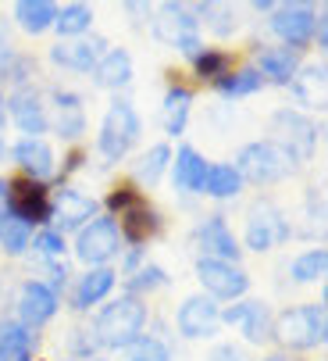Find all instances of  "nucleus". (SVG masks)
I'll use <instances>...</instances> for the list:
<instances>
[{"instance_id":"72a5a7b5","label":"nucleus","mask_w":328,"mask_h":361,"mask_svg":"<svg viewBox=\"0 0 328 361\" xmlns=\"http://www.w3.org/2000/svg\"><path fill=\"white\" fill-rule=\"evenodd\" d=\"M93 25H96V8H93V4H82V0L58 4V18H53V36H58V39L89 36Z\"/></svg>"},{"instance_id":"2f4dec72","label":"nucleus","mask_w":328,"mask_h":361,"mask_svg":"<svg viewBox=\"0 0 328 361\" xmlns=\"http://www.w3.org/2000/svg\"><path fill=\"white\" fill-rule=\"evenodd\" d=\"M210 90H214L217 97H222V100H246V97L264 93L267 86H264L260 72H257L250 61H236L222 79H214V82H210Z\"/></svg>"},{"instance_id":"9d476101","label":"nucleus","mask_w":328,"mask_h":361,"mask_svg":"<svg viewBox=\"0 0 328 361\" xmlns=\"http://www.w3.org/2000/svg\"><path fill=\"white\" fill-rule=\"evenodd\" d=\"M314 22H317V4H310V0H286V4H275V11L264 18L271 43L289 47L296 54H307L314 47Z\"/></svg>"},{"instance_id":"bb28decb","label":"nucleus","mask_w":328,"mask_h":361,"mask_svg":"<svg viewBox=\"0 0 328 361\" xmlns=\"http://www.w3.org/2000/svg\"><path fill=\"white\" fill-rule=\"evenodd\" d=\"M189 11L200 22V32L217 39V47L239 36V29H243V8L229 4V0H196V4H189Z\"/></svg>"},{"instance_id":"6ab92c4d","label":"nucleus","mask_w":328,"mask_h":361,"mask_svg":"<svg viewBox=\"0 0 328 361\" xmlns=\"http://www.w3.org/2000/svg\"><path fill=\"white\" fill-rule=\"evenodd\" d=\"M8 161L15 169V176L32 179V183H53L58 179V147L46 136H18L11 140Z\"/></svg>"},{"instance_id":"473e14b6","label":"nucleus","mask_w":328,"mask_h":361,"mask_svg":"<svg viewBox=\"0 0 328 361\" xmlns=\"http://www.w3.org/2000/svg\"><path fill=\"white\" fill-rule=\"evenodd\" d=\"M243 190H246V183L239 179V172L232 169V161H210L207 165L200 197H207L214 204H232V200L243 197Z\"/></svg>"},{"instance_id":"a19ab883","label":"nucleus","mask_w":328,"mask_h":361,"mask_svg":"<svg viewBox=\"0 0 328 361\" xmlns=\"http://www.w3.org/2000/svg\"><path fill=\"white\" fill-rule=\"evenodd\" d=\"M96 354H100V347H96V336H93V329H89L86 319L65 329V357H72V361H93Z\"/></svg>"},{"instance_id":"09e8293b","label":"nucleus","mask_w":328,"mask_h":361,"mask_svg":"<svg viewBox=\"0 0 328 361\" xmlns=\"http://www.w3.org/2000/svg\"><path fill=\"white\" fill-rule=\"evenodd\" d=\"M253 361H310V357H303V354H289V350H279V347H267L260 357H253Z\"/></svg>"},{"instance_id":"e433bc0d","label":"nucleus","mask_w":328,"mask_h":361,"mask_svg":"<svg viewBox=\"0 0 328 361\" xmlns=\"http://www.w3.org/2000/svg\"><path fill=\"white\" fill-rule=\"evenodd\" d=\"M236 61H239V58H236V50L217 47V43H203V50L189 61V68H193L196 82H214V79H222Z\"/></svg>"},{"instance_id":"37998d69","label":"nucleus","mask_w":328,"mask_h":361,"mask_svg":"<svg viewBox=\"0 0 328 361\" xmlns=\"http://www.w3.org/2000/svg\"><path fill=\"white\" fill-rule=\"evenodd\" d=\"M39 272H43L39 279L65 300V293H68V286H72V279H75V272H72V257H61V262H43Z\"/></svg>"},{"instance_id":"ddd939ff","label":"nucleus","mask_w":328,"mask_h":361,"mask_svg":"<svg viewBox=\"0 0 328 361\" xmlns=\"http://www.w3.org/2000/svg\"><path fill=\"white\" fill-rule=\"evenodd\" d=\"M271 322H275V307L264 297L222 304V329H232L243 347H271Z\"/></svg>"},{"instance_id":"c9c22d12","label":"nucleus","mask_w":328,"mask_h":361,"mask_svg":"<svg viewBox=\"0 0 328 361\" xmlns=\"http://www.w3.org/2000/svg\"><path fill=\"white\" fill-rule=\"evenodd\" d=\"M118 286H122V293H132V297H139V300H150L153 293H160V290L172 286V272L164 269L160 262H153V257H150V262H146L139 272H132V276L122 279Z\"/></svg>"},{"instance_id":"412c9836","label":"nucleus","mask_w":328,"mask_h":361,"mask_svg":"<svg viewBox=\"0 0 328 361\" xmlns=\"http://www.w3.org/2000/svg\"><path fill=\"white\" fill-rule=\"evenodd\" d=\"M107 47L111 43L100 32H89V36H79V39H53L46 47V61L61 72H72V75H89Z\"/></svg>"},{"instance_id":"4468645a","label":"nucleus","mask_w":328,"mask_h":361,"mask_svg":"<svg viewBox=\"0 0 328 361\" xmlns=\"http://www.w3.org/2000/svg\"><path fill=\"white\" fill-rule=\"evenodd\" d=\"M61 307H65V300L53 293L39 276L18 279V286H15V293H11V315H15L22 326H29L32 333L46 329L53 319L61 315Z\"/></svg>"},{"instance_id":"864d4df0","label":"nucleus","mask_w":328,"mask_h":361,"mask_svg":"<svg viewBox=\"0 0 328 361\" xmlns=\"http://www.w3.org/2000/svg\"><path fill=\"white\" fill-rule=\"evenodd\" d=\"M93 361H111V357H107V354H96V357H93Z\"/></svg>"},{"instance_id":"7ed1b4c3","label":"nucleus","mask_w":328,"mask_h":361,"mask_svg":"<svg viewBox=\"0 0 328 361\" xmlns=\"http://www.w3.org/2000/svg\"><path fill=\"white\" fill-rule=\"evenodd\" d=\"M328 343V315L321 300H303L275 312L271 322V347L289 350V354H314Z\"/></svg>"},{"instance_id":"9b49d317","label":"nucleus","mask_w":328,"mask_h":361,"mask_svg":"<svg viewBox=\"0 0 328 361\" xmlns=\"http://www.w3.org/2000/svg\"><path fill=\"white\" fill-rule=\"evenodd\" d=\"M172 329H175V340L214 343L217 336H222V304L203 297L200 290L186 293L172 312Z\"/></svg>"},{"instance_id":"f3484780","label":"nucleus","mask_w":328,"mask_h":361,"mask_svg":"<svg viewBox=\"0 0 328 361\" xmlns=\"http://www.w3.org/2000/svg\"><path fill=\"white\" fill-rule=\"evenodd\" d=\"M118 283L122 279H118L115 265H107V269H79L72 286H68V293H65V307L72 315H79V319H89L103 300H111L118 293Z\"/></svg>"},{"instance_id":"1a4fd4ad","label":"nucleus","mask_w":328,"mask_h":361,"mask_svg":"<svg viewBox=\"0 0 328 361\" xmlns=\"http://www.w3.org/2000/svg\"><path fill=\"white\" fill-rule=\"evenodd\" d=\"M46 93V115H50V136H58L65 147H82L89 136V111L86 97L72 86H43Z\"/></svg>"},{"instance_id":"4c0bfd02","label":"nucleus","mask_w":328,"mask_h":361,"mask_svg":"<svg viewBox=\"0 0 328 361\" xmlns=\"http://www.w3.org/2000/svg\"><path fill=\"white\" fill-rule=\"evenodd\" d=\"M32 233H36V229L25 226L22 219L4 215V219H0V254H4L8 262H22V257H29Z\"/></svg>"},{"instance_id":"423d86ee","label":"nucleus","mask_w":328,"mask_h":361,"mask_svg":"<svg viewBox=\"0 0 328 361\" xmlns=\"http://www.w3.org/2000/svg\"><path fill=\"white\" fill-rule=\"evenodd\" d=\"M267 140L279 143L296 169H307L317 158V143H321V126L314 115L296 111L293 104H282L267 115Z\"/></svg>"},{"instance_id":"6e6552de","label":"nucleus","mask_w":328,"mask_h":361,"mask_svg":"<svg viewBox=\"0 0 328 361\" xmlns=\"http://www.w3.org/2000/svg\"><path fill=\"white\" fill-rule=\"evenodd\" d=\"M150 32L164 47H172L179 58H186V61H193L203 50V43H207L203 32H200V22L193 18L186 0H164V4L153 11V18H150Z\"/></svg>"},{"instance_id":"de8ad7c7","label":"nucleus","mask_w":328,"mask_h":361,"mask_svg":"<svg viewBox=\"0 0 328 361\" xmlns=\"http://www.w3.org/2000/svg\"><path fill=\"white\" fill-rule=\"evenodd\" d=\"M8 150H11V140H8V115H4V93H0V165L8 161Z\"/></svg>"},{"instance_id":"f8f14e48","label":"nucleus","mask_w":328,"mask_h":361,"mask_svg":"<svg viewBox=\"0 0 328 361\" xmlns=\"http://www.w3.org/2000/svg\"><path fill=\"white\" fill-rule=\"evenodd\" d=\"M100 215V197L75 186V183H58L50 186V229H58L61 236H75L82 226H89Z\"/></svg>"},{"instance_id":"58836bf2","label":"nucleus","mask_w":328,"mask_h":361,"mask_svg":"<svg viewBox=\"0 0 328 361\" xmlns=\"http://www.w3.org/2000/svg\"><path fill=\"white\" fill-rule=\"evenodd\" d=\"M146 193L136 186V183H129V179H118V183H111L107 186V193L100 197V215H111V219H122L132 204H139Z\"/></svg>"},{"instance_id":"a878e982","label":"nucleus","mask_w":328,"mask_h":361,"mask_svg":"<svg viewBox=\"0 0 328 361\" xmlns=\"http://www.w3.org/2000/svg\"><path fill=\"white\" fill-rule=\"evenodd\" d=\"M115 222L122 229L125 247H150L157 236H164V229H168V219H164V212L157 208L150 197H143L139 204H132V208L122 219H115Z\"/></svg>"},{"instance_id":"8fccbe9b","label":"nucleus","mask_w":328,"mask_h":361,"mask_svg":"<svg viewBox=\"0 0 328 361\" xmlns=\"http://www.w3.org/2000/svg\"><path fill=\"white\" fill-rule=\"evenodd\" d=\"M275 4H279V0H253V4H250V11H253V15H264V18H267L271 11H275Z\"/></svg>"},{"instance_id":"cd10ccee","label":"nucleus","mask_w":328,"mask_h":361,"mask_svg":"<svg viewBox=\"0 0 328 361\" xmlns=\"http://www.w3.org/2000/svg\"><path fill=\"white\" fill-rule=\"evenodd\" d=\"M168 169H172V143L168 140H153V143H146L132 158L129 183H136L143 193L146 190H157L164 179H168Z\"/></svg>"},{"instance_id":"a211bd4d","label":"nucleus","mask_w":328,"mask_h":361,"mask_svg":"<svg viewBox=\"0 0 328 361\" xmlns=\"http://www.w3.org/2000/svg\"><path fill=\"white\" fill-rule=\"evenodd\" d=\"M4 115H8V129H15L18 136H46L50 133L46 93L39 82L8 90L4 93Z\"/></svg>"},{"instance_id":"5701e85b","label":"nucleus","mask_w":328,"mask_h":361,"mask_svg":"<svg viewBox=\"0 0 328 361\" xmlns=\"http://www.w3.org/2000/svg\"><path fill=\"white\" fill-rule=\"evenodd\" d=\"M193 104H196V90L189 82H182L179 75H172L168 86H164V97H160V129H164L168 143L186 140L189 122H193Z\"/></svg>"},{"instance_id":"b1692460","label":"nucleus","mask_w":328,"mask_h":361,"mask_svg":"<svg viewBox=\"0 0 328 361\" xmlns=\"http://www.w3.org/2000/svg\"><path fill=\"white\" fill-rule=\"evenodd\" d=\"M93 86L111 93V97H129L132 82H136V58L129 47H107L103 58L96 61V68L89 72Z\"/></svg>"},{"instance_id":"603ef678","label":"nucleus","mask_w":328,"mask_h":361,"mask_svg":"<svg viewBox=\"0 0 328 361\" xmlns=\"http://www.w3.org/2000/svg\"><path fill=\"white\" fill-rule=\"evenodd\" d=\"M125 361H146V357H139V354H132V350H129V354H125Z\"/></svg>"},{"instance_id":"4be33fe9","label":"nucleus","mask_w":328,"mask_h":361,"mask_svg":"<svg viewBox=\"0 0 328 361\" xmlns=\"http://www.w3.org/2000/svg\"><path fill=\"white\" fill-rule=\"evenodd\" d=\"M8 215L22 219L32 229H43L50 222V183L8 176Z\"/></svg>"},{"instance_id":"39448f33","label":"nucleus","mask_w":328,"mask_h":361,"mask_svg":"<svg viewBox=\"0 0 328 361\" xmlns=\"http://www.w3.org/2000/svg\"><path fill=\"white\" fill-rule=\"evenodd\" d=\"M293 236H296V226H293V219L282 204L271 200V197H257L246 208L239 247H243V254L246 250L250 254H271V250L286 247Z\"/></svg>"},{"instance_id":"c756f323","label":"nucleus","mask_w":328,"mask_h":361,"mask_svg":"<svg viewBox=\"0 0 328 361\" xmlns=\"http://www.w3.org/2000/svg\"><path fill=\"white\" fill-rule=\"evenodd\" d=\"M53 18H58V4L53 0H15L11 4V22L29 39L53 32Z\"/></svg>"},{"instance_id":"49530a36","label":"nucleus","mask_w":328,"mask_h":361,"mask_svg":"<svg viewBox=\"0 0 328 361\" xmlns=\"http://www.w3.org/2000/svg\"><path fill=\"white\" fill-rule=\"evenodd\" d=\"M314 47L317 54L328 50V18H324V8H317V22H314Z\"/></svg>"},{"instance_id":"393cba45","label":"nucleus","mask_w":328,"mask_h":361,"mask_svg":"<svg viewBox=\"0 0 328 361\" xmlns=\"http://www.w3.org/2000/svg\"><path fill=\"white\" fill-rule=\"evenodd\" d=\"M207 165H210V158H207L200 147H193V143H186V140L175 143V147H172V169H168L172 190H175L179 197H200Z\"/></svg>"},{"instance_id":"3c124183","label":"nucleus","mask_w":328,"mask_h":361,"mask_svg":"<svg viewBox=\"0 0 328 361\" xmlns=\"http://www.w3.org/2000/svg\"><path fill=\"white\" fill-rule=\"evenodd\" d=\"M8 215V176H0V219Z\"/></svg>"},{"instance_id":"f257e3e1","label":"nucleus","mask_w":328,"mask_h":361,"mask_svg":"<svg viewBox=\"0 0 328 361\" xmlns=\"http://www.w3.org/2000/svg\"><path fill=\"white\" fill-rule=\"evenodd\" d=\"M100 354H129L150 329L153 312H150V300H139L132 293H115L111 300H103L96 312L86 319Z\"/></svg>"},{"instance_id":"c85d7f7f","label":"nucleus","mask_w":328,"mask_h":361,"mask_svg":"<svg viewBox=\"0 0 328 361\" xmlns=\"http://www.w3.org/2000/svg\"><path fill=\"white\" fill-rule=\"evenodd\" d=\"M0 361H39V333L0 312Z\"/></svg>"},{"instance_id":"7c9ffc66","label":"nucleus","mask_w":328,"mask_h":361,"mask_svg":"<svg viewBox=\"0 0 328 361\" xmlns=\"http://www.w3.org/2000/svg\"><path fill=\"white\" fill-rule=\"evenodd\" d=\"M289 97H293V108L296 111H314L321 108L324 100V61H303L296 79L289 82Z\"/></svg>"},{"instance_id":"79ce46f5","label":"nucleus","mask_w":328,"mask_h":361,"mask_svg":"<svg viewBox=\"0 0 328 361\" xmlns=\"http://www.w3.org/2000/svg\"><path fill=\"white\" fill-rule=\"evenodd\" d=\"M89 169V147H65V154H58V179H53L50 186H58V183H72L79 172Z\"/></svg>"},{"instance_id":"a18cd8bd","label":"nucleus","mask_w":328,"mask_h":361,"mask_svg":"<svg viewBox=\"0 0 328 361\" xmlns=\"http://www.w3.org/2000/svg\"><path fill=\"white\" fill-rule=\"evenodd\" d=\"M11 58H15V43H11V36H8L4 18H0V79H4V72H8Z\"/></svg>"},{"instance_id":"2eb2a0df","label":"nucleus","mask_w":328,"mask_h":361,"mask_svg":"<svg viewBox=\"0 0 328 361\" xmlns=\"http://www.w3.org/2000/svg\"><path fill=\"white\" fill-rule=\"evenodd\" d=\"M196 257H210V262H229V265H243V247H239V233L232 229L225 212H207L196 219L193 233H189Z\"/></svg>"},{"instance_id":"f03ea898","label":"nucleus","mask_w":328,"mask_h":361,"mask_svg":"<svg viewBox=\"0 0 328 361\" xmlns=\"http://www.w3.org/2000/svg\"><path fill=\"white\" fill-rule=\"evenodd\" d=\"M139 136H143V115L136 108V100L111 97L93 136V154L100 169H118L122 161H129V154L139 147Z\"/></svg>"},{"instance_id":"f704fd0d","label":"nucleus","mask_w":328,"mask_h":361,"mask_svg":"<svg viewBox=\"0 0 328 361\" xmlns=\"http://www.w3.org/2000/svg\"><path fill=\"white\" fill-rule=\"evenodd\" d=\"M286 272H289V283H293V286H314V283H324V272H328V250H324L321 243L303 247L300 254L289 257Z\"/></svg>"},{"instance_id":"c03bdc74","label":"nucleus","mask_w":328,"mask_h":361,"mask_svg":"<svg viewBox=\"0 0 328 361\" xmlns=\"http://www.w3.org/2000/svg\"><path fill=\"white\" fill-rule=\"evenodd\" d=\"M203 361H253L250 350L239 340H214L203 354Z\"/></svg>"},{"instance_id":"ea45409f","label":"nucleus","mask_w":328,"mask_h":361,"mask_svg":"<svg viewBox=\"0 0 328 361\" xmlns=\"http://www.w3.org/2000/svg\"><path fill=\"white\" fill-rule=\"evenodd\" d=\"M29 257H36V262H61V257H68V236H61L58 229H36L32 233V247H29Z\"/></svg>"},{"instance_id":"20e7f679","label":"nucleus","mask_w":328,"mask_h":361,"mask_svg":"<svg viewBox=\"0 0 328 361\" xmlns=\"http://www.w3.org/2000/svg\"><path fill=\"white\" fill-rule=\"evenodd\" d=\"M232 169L239 172V179L246 186H257V190H271V186H282L286 179H293L300 169L293 165V158L279 147L271 143L267 136H257V140H246L236 158H232Z\"/></svg>"},{"instance_id":"dca6fc26","label":"nucleus","mask_w":328,"mask_h":361,"mask_svg":"<svg viewBox=\"0 0 328 361\" xmlns=\"http://www.w3.org/2000/svg\"><path fill=\"white\" fill-rule=\"evenodd\" d=\"M193 276L203 297L217 300V304H232L250 297L253 276L243 265H229V262H210V257H196L193 262Z\"/></svg>"},{"instance_id":"0eeeda50","label":"nucleus","mask_w":328,"mask_h":361,"mask_svg":"<svg viewBox=\"0 0 328 361\" xmlns=\"http://www.w3.org/2000/svg\"><path fill=\"white\" fill-rule=\"evenodd\" d=\"M125 250L122 229L111 215H96L89 226H82L72 240H68V257L79 262L82 269H107L115 265Z\"/></svg>"},{"instance_id":"aec40b11","label":"nucleus","mask_w":328,"mask_h":361,"mask_svg":"<svg viewBox=\"0 0 328 361\" xmlns=\"http://www.w3.org/2000/svg\"><path fill=\"white\" fill-rule=\"evenodd\" d=\"M246 61L260 72L264 86L289 90V82L296 79V72H300V65H303V54H296V50H289V47L271 43V39H253Z\"/></svg>"}]
</instances>
